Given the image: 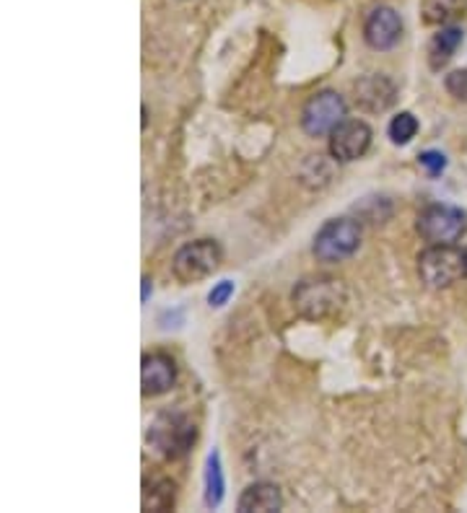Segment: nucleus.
<instances>
[{
    "label": "nucleus",
    "mask_w": 467,
    "mask_h": 513,
    "mask_svg": "<svg viewBox=\"0 0 467 513\" xmlns=\"http://www.w3.org/2000/svg\"><path fill=\"white\" fill-rule=\"evenodd\" d=\"M418 164L426 169V174L429 177H439L444 169H447V156L439 151H423L418 156Z\"/></svg>",
    "instance_id": "obj_18"
},
{
    "label": "nucleus",
    "mask_w": 467,
    "mask_h": 513,
    "mask_svg": "<svg viewBox=\"0 0 467 513\" xmlns=\"http://www.w3.org/2000/svg\"><path fill=\"white\" fill-rule=\"evenodd\" d=\"M372 146V127L364 120H342L330 132V156L341 164L364 158Z\"/></svg>",
    "instance_id": "obj_8"
},
{
    "label": "nucleus",
    "mask_w": 467,
    "mask_h": 513,
    "mask_svg": "<svg viewBox=\"0 0 467 513\" xmlns=\"http://www.w3.org/2000/svg\"><path fill=\"white\" fill-rule=\"evenodd\" d=\"M223 252L213 239H195L187 242L185 246L177 249L174 260H172V272L180 283H200L205 277H211L221 268Z\"/></svg>",
    "instance_id": "obj_4"
},
{
    "label": "nucleus",
    "mask_w": 467,
    "mask_h": 513,
    "mask_svg": "<svg viewBox=\"0 0 467 513\" xmlns=\"http://www.w3.org/2000/svg\"><path fill=\"white\" fill-rule=\"evenodd\" d=\"M174 506V485L169 480H161L154 487L146 490V498H143V509L146 511H166Z\"/></svg>",
    "instance_id": "obj_15"
},
{
    "label": "nucleus",
    "mask_w": 467,
    "mask_h": 513,
    "mask_svg": "<svg viewBox=\"0 0 467 513\" xmlns=\"http://www.w3.org/2000/svg\"><path fill=\"white\" fill-rule=\"evenodd\" d=\"M361 246V223L353 218H330L314 234L311 252L319 262L335 265L353 257Z\"/></svg>",
    "instance_id": "obj_3"
},
{
    "label": "nucleus",
    "mask_w": 467,
    "mask_h": 513,
    "mask_svg": "<svg viewBox=\"0 0 467 513\" xmlns=\"http://www.w3.org/2000/svg\"><path fill=\"white\" fill-rule=\"evenodd\" d=\"M234 296V283L231 280H221L213 285V291L208 293V306L211 309H221V306H226L229 299Z\"/></svg>",
    "instance_id": "obj_20"
},
{
    "label": "nucleus",
    "mask_w": 467,
    "mask_h": 513,
    "mask_svg": "<svg viewBox=\"0 0 467 513\" xmlns=\"http://www.w3.org/2000/svg\"><path fill=\"white\" fill-rule=\"evenodd\" d=\"M444 86H447V91H449L455 99L467 101V68L465 70H455V73H449V76L444 78Z\"/></svg>",
    "instance_id": "obj_19"
},
{
    "label": "nucleus",
    "mask_w": 467,
    "mask_h": 513,
    "mask_svg": "<svg viewBox=\"0 0 467 513\" xmlns=\"http://www.w3.org/2000/svg\"><path fill=\"white\" fill-rule=\"evenodd\" d=\"M463 36H465V31L460 27H441L439 34H434V39L429 44V62L434 70H439L441 65H447L455 58L457 47L463 44Z\"/></svg>",
    "instance_id": "obj_13"
},
{
    "label": "nucleus",
    "mask_w": 467,
    "mask_h": 513,
    "mask_svg": "<svg viewBox=\"0 0 467 513\" xmlns=\"http://www.w3.org/2000/svg\"><path fill=\"white\" fill-rule=\"evenodd\" d=\"M345 115H348V104L338 91H317L314 96L307 99V104L302 109V130L310 138L330 135L345 120Z\"/></svg>",
    "instance_id": "obj_5"
},
{
    "label": "nucleus",
    "mask_w": 467,
    "mask_h": 513,
    "mask_svg": "<svg viewBox=\"0 0 467 513\" xmlns=\"http://www.w3.org/2000/svg\"><path fill=\"white\" fill-rule=\"evenodd\" d=\"M418 275L431 291H444L467 275L465 252L455 244H429L418 254Z\"/></svg>",
    "instance_id": "obj_2"
},
{
    "label": "nucleus",
    "mask_w": 467,
    "mask_h": 513,
    "mask_svg": "<svg viewBox=\"0 0 467 513\" xmlns=\"http://www.w3.org/2000/svg\"><path fill=\"white\" fill-rule=\"evenodd\" d=\"M415 132H418V120L410 112H400L387 127V135L395 146H407L415 138Z\"/></svg>",
    "instance_id": "obj_16"
},
{
    "label": "nucleus",
    "mask_w": 467,
    "mask_h": 513,
    "mask_svg": "<svg viewBox=\"0 0 467 513\" xmlns=\"http://www.w3.org/2000/svg\"><path fill=\"white\" fill-rule=\"evenodd\" d=\"M291 301H294V309L299 311V317L311 319V322H325V319H333L341 314L342 306L348 303V291L338 277L311 275L296 283Z\"/></svg>",
    "instance_id": "obj_1"
},
{
    "label": "nucleus",
    "mask_w": 467,
    "mask_h": 513,
    "mask_svg": "<svg viewBox=\"0 0 467 513\" xmlns=\"http://www.w3.org/2000/svg\"><path fill=\"white\" fill-rule=\"evenodd\" d=\"M398 99V86L387 78V76H364L353 84V101L361 112H369V115H379V112H387Z\"/></svg>",
    "instance_id": "obj_10"
},
{
    "label": "nucleus",
    "mask_w": 467,
    "mask_h": 513,
    "mask_svg": "<svg viewBox=\"0 0 467 513\" xmlns=\"http://www.w3.org/2000/svg\"><path fill=\"white\" fill-rule=\"evenodd\" d=\"M195 425L189 423L182 415H161L151 428V441H154L156 452L164 453L166 459H180L189 452V446L195 444Z\"/></svg>",
    "instance_id": "obj_7"
},
{
    "label": "nucleus",
    "mask_w": 467,
    "mask_h": 513,
    "mask_svg": "<svg viewBox=\"0 0 467 513\" xmlns=\"http://www.w3.org/2000/svg\"><path fill=\"white\" fill-rule=\"evenodd\" d=\"M457 0H426V21L429 24H441L449 16H455Z\"/></svg>",
    "instance_id": "obj_17"
},
{
    "label": "nucleus",
    "mask_w": 467,
    "mask_h": 513,
    "mask_svg": "<svg viewBox=\"0 0 467 513\" xmlns=\"http://www.w3.org/2000/svg\"><path fill=\"white\" fill-rule=\"evenodd\" d=\"M237 509L242 513H270L283 509V495H280L278 485L273 483H254L239 495Z\"/></svg>",
    "instance_id": "obj_12"
},
{
    "label": "nucleus",
    "mask_w": 467,
    "mask_h": 513,
    "mask_svg": "<svg viewBox=\"0 0 467 513\" xmlns=\"http://www.w3.org/2000/svg\"><path fill=\"white\" fill-rule=\"evenodd\" d=\"M465 212L452 205H429L418 212L415 228L429 244H455L465 234Z\"/></svg>",
    "instance_id": "obj_6"
},
{
    "label": "nucleus",
    "mask_w": 467,
    "mask_h": 513,
    "mask_svg": "<svg viewBox=\"0 0 467 513\" xmlns=\"http://www.w3.org/2000/svg\"><path fill=\"white\" fill-rule=\"evenodd\" d=\"M403 36V19L395 8L390 5H379L364 21V39L366 44L376 52H387L392 50Z\"/></svg>",
    "instance_id": "obj_9"
},
{
    "label": "nucleus",
    "mask_w": 467,
    "mask_h": 513,
    "mask_svg": "<svg viewBox=\"0 0 467 513\" xmlns=\"http://www.w3.org/2000/svg\"><path fill=\"white\" fill-rule=\"evenodd\" d=\"M465 260H467V249H465Z\"/></svg>",
    "instance_id": "obj_22"
},
{
    "label": "nucleus",
    "mask_w": 467,
    "mask_h": 513,
    "mask_svg": "<svg viewBox=\"0 0 467 513\" xmlns=\"http://www.w3.org/2000/svg\"><path fill=\"white\" fill-rule=\"evenodd\" d=\"M223 469H221V456L213 452L208 456V467H205V506L208 509H218L223 501Z\"/></svg>",
    "instance_id": "obj_14"
},
{
    "label": "nucleus",
    "mask_w": 467,
    "mask_h": 513,
    "mask_svg": "<svg viewBox=\"0 0 467 513\" xmlns=\"http://www.w3.org/2000/svg\"><path fill=\"white\" fill-rule=\"evenodd\" d=\"M151 291H154V280H151V277L146 275V277H143V296H141V299H143V301H149Z\"/></svg>",
    "instance_id": "obj_21"
},
{
    "label": "nucleus",
    "mask_w": 467,
    "mask_h": 513,
    "mask_svg": "<svg viewBox=\"0 0 467 513\" xmlns=\"http://www.w3.org/2000/svg\"><path fill=\"white\" fill-rule=\"evenodd\" d=\"M177 381V363L166 353H149L141 361V392L143 397H161Z\"/></svg>",
    "instance_id": "obj_11"
}]
</instances>
